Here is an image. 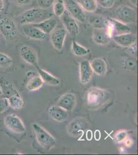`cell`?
<instances>
[{"label": "cell", "mask_w": 138, "mask_h": 155, "mask_svg": "<svg viewBox=\"0 0 138 155\" xmlns=\"http://www.w3.org/2000/svg\"><path fill=\"white\" fill-rule=\"evenodd\" d=\"M78 3L82 9L88 12H95L98 7V4L95 0H79Z\"/></svg>", "instance_id": "cell-26"}, {"label": "cell", "mask_w": 138, "mask_h": 155, "mask_svg": "<svg viewBox=\"0 0 138 155\" xmlns=\"http://www.w3.org/2000/svg\"><path fill=\"white\" fill-rule=\"evenodd\" d=\"M33 127L38 142L43 148L49 150L54 146L55 139L49 132L37 124H33Z\"/></svg>", "instance_id": "cell-4"}, {"label": "cell", "mask_w": 138, "mask_h": 155, "mask_svg": "<svg viewBox=\"0 0 138 155\" xmlns=\"http://www.w3.org/2000/svg\"><path fill=\"white\" fill-rule=\"evenodd\" d=\"M127 133L125 131H121L117 133L115 136V140L118 142L120 143L124 141L127 137Z\"/></svg>", "instance_id": "cell-33"}, {"label": "cell", "mask_w": 138, "mask_h": 155, "mask_svg": "<svg viewBox=\"0 0 138 155\" xmlns=\"http://www.w3.org/2000/svg\"><path fill=\"white\" fill-rule=\"evenodd\" d=\"M86 137L88 140L90 141L92 138V132L90 130L87 131V134H86Z\"/></svg>", "instance_id": "cell-35"}, {"label": "cell", "mask_w": 138, "mask_h": 155, "mask_svg": "<svg viewBox=\"0 0 138 155\" xmlns=\"http://www.w3.org/2000/svg\"><path fill=\"white\" fill-rule=\"evenodd\" d=\"M66 11L76 20L80 22H85L86 20V15L81 5L74 0H66L65 2Z\"/></svg>", "instance_id": "cell-5"}, {"label": "cell", "mask_w": 138, "mask_h": 155, "mask_svg": "<svg viewBox=\"0 0 138 155\" xmlns=\"http://www.w3.org/2000/svg\"><path fill=\"white\" fill-rule=\"evenodd\" d=\"M43 84V81L40 76H35L30 80L26 85V88L29 91H34L41 88Z\"/></svg>", "instance_id": "cell-25"}, {"label": "cell", "mask_w": 138, "mask_h": 155, "mask_svg": "<svg viewBox=\"0 0 138 155\" xmlns=\"http://www.w3.org/2000/svg\"><path fill=\"white\" fill-rule=\"evenodd\" d=\"M130 3L132 4L133 5L135 6V7L137 6L138 4V0H128Z\"/></svg>", "instance_id": "cell-38"}, {"label": "cell", "mask_w": 138, "mask_h": 155, "mask_svg": "<svg viewBox=\"0 0 138 155\" xmlns=\"http://www.w3.org/2000/svg\"><path fill=\"white\" fill-rule=\"evenodd\" d=\"M106 96L105 91L98 88H91L88 93V104L92 107L99 106L104 102Z\"/></svg>", "instance_id": "cell-7"}, {"label": "cell", "mask_w": 138, "mask_h": 155, "mask_svg": "<svg viewBox=\"0 0 138 155\" xmlns=\"http://www.w3.org/2000/svg\"><path fill=\"white\" fill-rule=\"evenodd\" d=\"M66 8L65 2L63 0H58L55 2L53 6V12L55 15L57 17H60L66 12Z\"/></svg>", "instance_id": "cell-28"}, {"label": "cell", "mask_w": 138, "mask_h": 155, "mask_svg": "<svg viewBox=\"0 0 138 155\" xmlns=\"http://www.w3.org/2000/svg\"><path fill=\"white\" fill-rule=\"evenodd\" d=\"M49 113L51 117L57 122L65 121L68 116L67 111L58 106H52L50 107Z\"/></svg>", "instance_id": "cell-18"}, {"label": "cell", "mask_w": 138, "mask_h": 155, "mask_svg": "<svg viewBox=\"0 0 138 155\" xmlns=\"http://www.w3.org/2000/svg\"><path fill=\"white\" fill-rule=\"evenodd\" d=\"M112 38L117 44L124 47H128L135 44L136 41V36L131 32L114 35Z\"/></svg>", "instance_id": "cell-11"}, {"label": "cell", "mask_w": 138, "mask_h": 155, "mask_svg": "<svg viewBox=\"0 0 138 155\" xmlns=\"http://www.w3.org/2000/svg\"><path fill=\"white\" fill-rule=\"evenodd\" d=\"M45 10L40 7L28 9L18 16V21L22 25L38 23L49 18L47 17V12Z\"/></svg>", "instance_id": "cell-1"}, {"label": "cell", "mask_w": 138, "mask_h": 155, "mask_svg": "<svg viewBox=\"0 0 138 155\" xmlns=\"http://www.w3.org/2000/svg\"><path fill=\"white\" fill-rule=\"evenodd\" d=\"M93 40L95 43L100 45H105L110 42L111 37L107 33L106 29L93 28Z\"/></svg>", "instance_id": "cell-16"}, {"label": "cell", "mask_w": 138, "mask_h": 155, "mask_svg": "<svg viewBox=\"0 0 138 155\" xmlns=\"http://www.w3.org/2000/svg\"><path fill=\"white\" fill-rule=\"evenodd\" d=\"M8 99L10 107L14 110H20L24 106V101L19 94L11 96Z\"/></svg>", "instance_id": "cell-24"}, {"label": "cell", "mask_w": 138, "mask_h": 155, "mask_svg": "<svg viewBox=\"0 0 138 155\" xmlns=\"http://www.w3.org/2000/svg\"><path fill=\"white\" fill-rule=\"evenodd\" d=\"M32 25L47 35L51 34L55 30L57 25V21L56 18L52 17L47 18L38 23Z\"/></svg>", "instance_id": "cell-14"}, {"label": "cell", "mask_w": 138, "mask_h": 155, "mask_svg": "<svg viewBox=\"0 0 138 155\" xmlns=\"http://www.w3.org/2000/svg\"><path fill=\"white\" fill-rule=\"evenodd\" d=\"M108 19L112 25L113 36L130 32V28L127 24L119 21L115 18H109Z\"/></svg>", "instance_id": "cell-17"}, {"label": "cell", "mask_w": 138, "mask_h": 155, "mask_svg": "<svg viewBox=\"0 0 138 155\" xmlns=\"http://www.w3.org/2000/svg\"><path fill=\"white\" fill-rule=\"evenodd\" d=\"M79 71L81 82L83 84L89 83L92 79L93 71L90 63L88 61L84 60L81 62Z\"/></svg>", "instance_id": "cell-15"}, {"label": "cell", "mask_w": 138, "mask_h": 155, "mask_svg": "<svg viewBox=\"0 0 138 155\" xmlns=\"http://www.w3.org/2000/svg\"><path fill=\"white\" fill-rule=\"evenodd\" d=\"M98 4H99L105 8H110L114 6L116 0H95Z\"/></svg>", "instance_id": "cell-30"}, {"label": "cell", "mask_w": 138, "mask_h": 155, "mask_svg": "<svg viewBox=\"0 0 138 155\" xmlns=\"http://www.w3.org/2000/svg\"><path fill=\"white\" fill-rule=\"evenodd\" d=\"M9 107L8 99L2 97L0 98V113H3Z\"/></svg>", "instance_id": "cell-32"}, {"label": "cell", "mask_w": 138, "mask_h": 155, "mask_svg": "<svg viewBox=\"0 0 138 155\" xmlns=\"http://www.w3.org/2000/svg\"><path fill=\"white\" fill-rule=\"evenodd\" d=\"M95 139L98 141L101 139V133L99 130L95 131Z\"/></svg>", "instance_id": "cell-36"}, {"label": "cell", "mask_w": 138, "mask_h": 155, "mask_svg": "<svg viewBox=\"0 0 138 155\" xmlns=\"http://www.w3.org/2000/svg\"><path fill=\"white\" fill-rule=\"evenodd\" d=\"M61 17L66 31L73 37H76L79 32V27L76 20L66 11Z\"/></svg>", "instance_id": "cell-8"}, {"label": "cell", "mask_w": 138, "mask_h": 155, "mask_svg": "<svg viewBox=\"0 0 138 155\" xmlns=\"http://www.w3.org/2000/svg\"><path fill=\"white\" fill-rule=\"evenodd\" d=\"M22 30L25 35L33 39L43 40L46 38L47 35L41 30L34 26L32 24L22 25Z\"/></svg>", "instance_id": "cell-10"}, {"label": "cell", "mask_w": 138, "mask_h": 155, "mask_svg": "<svg viewBox=\"0 0 138 155\" xmlns=\"http://www.w3.org/2000/svg\"><path fill=\"white\" fill-rule=\"evenodd\" d=\"M85 123L82 120H74L70 123L69 126V132L73 136H77L82 132Z\"/></svg>", "instance_id": "cell-23"}, {"label": "cell", "mask_w": 138, "mask_h": 155, "mask_svg": "<svg viewBox=\"0 0 138 155\" xmlns=\"http://www.w3.org/2000/svg\"><path fill=\"white\" fill-rule=\"evenodd\" d=\"M76 103V95L73 93L65 94L60 98L57 105L67 111H72L75 107Z\"/></svg>", "instance_id": "cell-12"}, {"label": "cell", "mask_w": 138, "mask_h": 155, "mask_svg": "<svg viewBox=\"0 0 138 155\" xmlns=\"http://www.w3.org/2000/svg\"><path fill=\"white\" fill-rule=\"evenodd\" d=\"M116 19L125 24L136 23L137 15L135 9L128 6H119L114 11Z\"/></svg>", "instance_id": "cell-3"}, {"label": "cell", "mask_w": 138, "mask_h": 155, "mask_svg": "<svg viewBox=\"0 0 138 155\" xmlns=\"http://www.w3.org/2000/svg\"><path fill=\"white\" fill-rule=\"evenodd\" d=\"M20 55L25 62L34 66L36 68L39 67L38 58L35 51L28 46H23L20 49Z\"/></svg>", "instance_id": "cell-13"}, {"label": "cell", "mask_w": 138, "mask_h": 155, "mask_svg": "<svg viewBox=\"0 0 138 155\" xmlns=\"http://www.w3.org/2000/svg\"><path fill=\"white\" fill-rule=\"evenodd\" d=\"M13 63L12 58L4 53L0 52V67L9 66Z\"/></svg>", "instance_id": "cell-29"}, {"label": "cell", "mask_w": 138, "mask_h": 155, "mask_svg": "<svg viewBox=\"0 0 138 155\" xmlns=\"http://www.w3.org/2000/svg\"><path fill=\"white\" fill-rule=\"evenodd\" d=\"M2 96V91L1 86H0V97H1Z\"/></svg>", "instance_id": "cell-39"}, {"label": "cell", "mask_w": 138, "mask_h": 155, "mask_svg": "<svg viewBox=\"0 0 138 155\" xmlns=\"http://www.w3.org/2000/svg\"><path fill=\"white\" fill-rule=\"evenodd\" d=\"M4 124L9 130L15 133L21 134L26 130L22 120L16 115H7L4 119Z\"/></svg>", "instance_id": "cell-6"}, {"label": "cell", "mask_w": 138, "mask_h": 155, "mask_svg": "<svg viewBox=\"0 0 138 155\" xmlns=\"http://www.w3.org/2000/svg\"><path fill=\"white\" fill-rule=\"evenodd\" d=\"M72 50L74 54L79 57L87 55L89 53V50L81 46L75 41H73L72 43Z\"/></svg>", "instance_id": "cell-27"}, {"label": "cell", "mask_w": 138, "mask_h": 155, "mask_svg": "<svg viewBox=\"0 0 138 155\" xmlns=\"http://www.w3.org/2000/svg\"><path fill=\"white\" fill-rule=\"evenodd\" d=\"M51 41L53 46L56 50L60 51L63 48L66 31L64 28L54 30L51 33Z\"/></svg>", "instance_id": "cell-9"}, {"label": "cell", "mask_w": 138, "mask_h": 155, "mask_svg": "<svg viewBox=\"0 0 138 155\" xmlns=\"http://www.w3.org/2000/svg\"><path fill=\"white\" fill-rule=\"evenodd\" d=\"M33 0H17V3L20 5H26L32 3Z\"/></svg>", "instance_id": "cell-34"}, {"label": "cell", "mask_w": 138, "mask_h": 155, "mask_svg": "<svg viewBox=\"0 0 138 155\" xmlns=\"http://www.w3.org/2000/svg\"><path fill=\"white\" fill-rule=\"evenodd\" d=\"M4 3L3 0H0V12H2L4 10Z\"/></svg>", "instance_id": "cell-37"}, {"label": "cell", "mask_w": 138, "mask_h": 155, "mask_svg": "<svg viewBox=\"0 0 138 155\" xmlns=\"http://www.w3.org/2000/svg\"><path fill=\"white\" fill-rule=\"evenodd\" d=\"M0 32L5 38L11 39L17 36L19 30L14 20L8 16L0 15Z\"/></svg>", "instance_id": "cell-2"}, {"label": "cell", "mask_w": 138, "mask_h": 155, "mask_svg": "<svg viewBox=\"0 0 138 155\" xmlns=\"http://www.w3.org/2000/svg\"><path fill=\"white\" fill-rule=\"evenodd\" d=\"M0 86L2 89V95H4L3 97L8 98L11 96L19 94L12 85L3 78H0Z\"/></svg>", "instance_id": "cell-21"}, {"label": "cell", "mask_w": 138, "mask_h": 155, "mask_svg": "<svg viewBox=\"0 0 138 155\" xmlns=\"http://www.w3.org/2000/svg\"><path fill=\"white\" fill-rule=\"evenodd\" d=\"M92 71L98 76H103L107 71V65L101 58H95L90 63Z\"/></svg>", "instance_id": "cell-20"}, {"label": "cell", "mask_w": 138, "mask_h": 155, "mask_svg": "<svg viewBox=\"0 0 138 155\" xmlns=\"http://www.w3.org/2000/svg\"><path fill=\"white\" fill-rule=\"evenodd\" d=\"M39 74L43 82L51 85H57L59 84L60 81L57 78L50 74V73L38 67L37 68Z\"/></svg>", "instance_id": "cell-22"}, {"label": "cell", "mask_w": 138, "mask_h": 155, "mask_svg": "<svg viewBox=\"0 0 138 155\" xmlns=\"http://www.w3.org/2000/svg\"><path fill=\"white\" fill-rule=\"evenodd\" d=\"M56 0H38L39 6L41 8L47 9L54 5Z\"/></svg>", "instance_id": "cell-31"}, {"label": "cell", "mask_w": 138, "mask_h": 155, "mask_svg": "<svg viewBox=\"0 0 138 155\" xmlns=\"http://www.w3.org/2000/svg\"><path fill=\"white\" fill-rule=\"evenodd\" d=\"M89 23L93 28L95 29H106L108 25V19L100 15H92L88 19Z\"/></svg>", "instance_id": "cell-19"}]
</instances>
